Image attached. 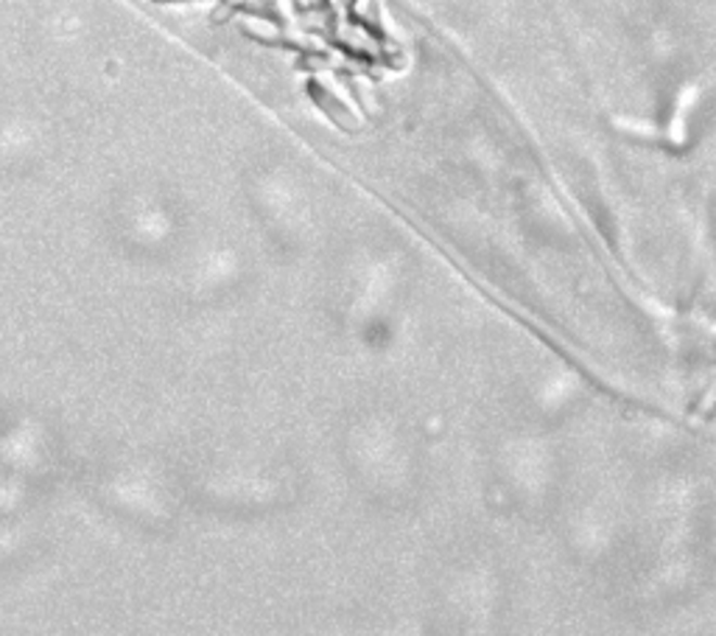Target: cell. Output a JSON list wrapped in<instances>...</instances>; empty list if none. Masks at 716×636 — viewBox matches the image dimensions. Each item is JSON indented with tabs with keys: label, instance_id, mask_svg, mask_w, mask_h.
Here are the masks:
<instances>
[{
	"label": "cell",
	"instance_id": "obj_1",
	"mask_svg": "<svg viewBox=\"0 0 716 636\" xmlns=\"http://www.w3.org/2000/svg\"><path fill=\"white\" fill-rule=\"evenodd\" d=\"M311 96H314V99H317V104H322V110H325V113L331 115L333 122L342 124V127H347L345 107H342V104H338V101L333 99L331 93H328V90H322V88H319V85H311Z\"/></svg>",
	"mask_w": 716,
	"mask_h": 636
}]
</instances>
